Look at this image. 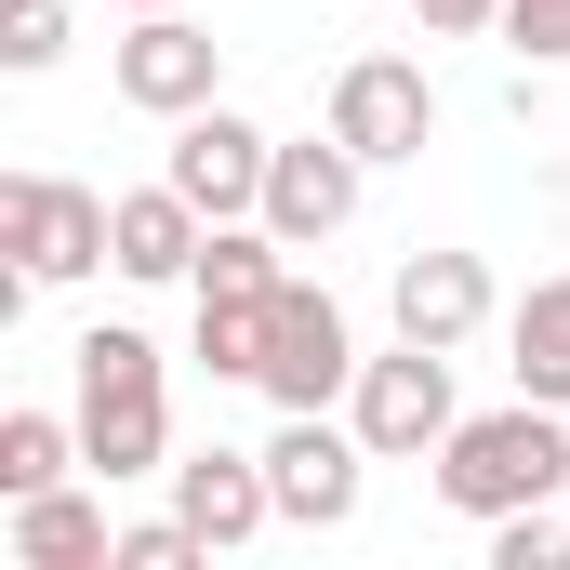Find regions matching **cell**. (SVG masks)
I'll list each match as a JSON object with an SVG mask.
<instances>
[{
    "instance_id": "cell-1",
    "label": "cell",
    "mask_w": 570,
    "mask_h": 570,
    "mask_svg": "<svg viewBox=\"0 0 570 570\" xmlns=\"http://www.w3.org/2000/svg\"><path fill=\"white\" fill-rule=\"evenodd\" d=\"M570 491V412L558 399H504V412H464L438 438V504L451 518H518V504H558Z\"/></svg>"
},
{
    "instance_id": "cell-2",
    "label": "cell",
    "mask_w": 570,
    "mask_h": 570,
    "mask_svg": "<svg viewBox=\"0 0 570 570\" xmlns=\"http://www.w3.org/2000/svg\"><path fill=\"white\" fill-rule=\"evenodd\" d=\"M80 464L120 491V478H173V385H159V345L134 318H94L80 345Z\"/></svg>"
},
{
    "instance_id": "cell-3",
    "label": "cell",
    "mask_w": 570,
    "mask_h": 570,
    "mask_svg": "<svg viewBox=\"0 0 570 570\" xmlns=\"http://www.w3.org/2000/svg\"><path fill=\"white\" fill-rule=\"evenodd\" d=\"M345 425L372 438V464H438V438L464 425V399H451V345H385V358H358V385H345Z\"/></svg>"
},
{
    "instance_id": "cell-4",
    "label": "cell",
    "mask_w": 570,
    "mask_h": 570,
    "mask_svg": "<svg viewBox=\"0 0 570 570\" xmlns=\"http://www.w3.org/2000/svg\"><path fill=\"white\" fill-rule=\"evenodd\" d=\"M266 478H279V531H345V518H358V491H372V438L332 425V412H279Z\"/></svg>"
},
{
    "instance_id": "cell-5",
    "label": "cell",
    "mask_w": 570,
    "mask_h": 570,
    "mask_svg": "<svg viewBox=\"0 0 570 570\" xmlns=\"http://www.w3.org/2000/svg\"><path fill=\"white\" fill-rule=\"evenodd\" d=\"M0 253H13V279H94L107 266V199L67 186V173H13L0 186Z\"/></svg>"
},
{
    "instance_id": "cell-6",
    "label": "cell",
    "mask_w": 570,
    "mask_h": 570,
    "mask_svg": "<svg viewBox=\"0 0 570 570\" xmlns=\"http://www.w3.org/2000/svg\"><path fill=\"white\" fill-rule=\"evenodd\" d=\"M266 159H279V134H266V120H239V107L213 94V107H186V120H173V159H159V173H173L213 226H239V213H266Z\"/></svg>"
},
{
    "instance_id": "cell-7",
    "label": "cell",
    "mask_w": 570,
    "mask_h": 570,
    "mask_svg": "<svg viewBox=\"0 0 570 570\" xmlns=\"http://www.w3.org/2000/svg\"><path fill=\"white\" fill-rule=\"evenodd\" d=\"M358 385V332L318 279H279V332H266V412H332Z\"/></svg>"
},
{
    "instance_id": "cell-8",
    "label": "cell",
    "mask_w": 570,
    "mask_h": 570,
    "mask_svg": "<svg viewBox=\"0 0 570 570\" xmlns=\"http://www.w3.org/2000/svg\"><path fill=\"white\" fill-rule=\"evenodd\" d=\"M332 134L358 146L372 173H385V159H425V134H438L425 67H412V53H345V67H332Z\"/></svg>"
},
{
    "instance_id": "cell-9",
    "label": "cell",
    "mask_w": 570,
    "mask_h": 570,
    "mask_svg": "<svg viewBox=\"0 0 570 570\" xmlns=\"http://www.w3.org/2000/svg\"><path fill=\"white\" fill-rule=\"evenodd\" d=\"M173 518L213 544V558H239V544H266L279 531V478H266V451H173Z\"/></svg>"
},
{
    "instance_id": "cell-10",
    "label": "cell",
    "mask_w": 570,
    "mask_h": 570,
    "mask_svg": "<svg viewBox=\"0 0 570 570\" xmlns=\"http://www.w3.org/2000/svg\"><path fill=\"white\" fill-rule=\"evenodd\" d=\"M213 94H226V40L186 27V0H173V13H134V40H120V107L186 120V107H213Z\"/></svg>"
},
{
    "instance_id": "cell-11",
    "label": "cell",
    "mask_w": 570,
    "mask_h": 570,
    "mask_svg": "<svg viewBox=\"0 0 570 570\" xmlns=\"http://www.w3.org/2000/svg\"><path fill=\"white\" fill-rule=\"evenodd\" d=\"M358 173H372V159H358L345 134H305V146H279V159H266V226H279L292 253L345 239V226H358Z\"/></svg>"
},
{
    "instance_id": "cell-12",
    "label": "cell",
    "mask_w": 570,
    "mask_h": 570,
    "mask_svg": "<svg viewBox=\"0 0 570 570\" xmlns=\"http://www.w3.org/2000/svg\"><path fill=\"white\" fill-rule=\"evenodd\" d=\"M199 239H213V213H199L173 173L107 199V266H120V279H146V292H159V279H199Z\"/></svg>"
},
{
    "instance_id": "cell-13",
    "label": "cell",
    "mask_w": 570,
    "mask_h": 570,
    "mask_svg": "<svg viewBox=\"0 0 570 570\" xmlns=\"http://www.w3.org/2000/svg\"><path fill=\"white\" fill-rule=\"evenodd\" d=\"M385 305H399L412 345H478V332H491V266H478V253H399Z\"/></svg>"
},
{
    "instance_id": "cell-14",
    "label": "cell",
    "mask_w": 570,
    "mask_h": 570,
    "mask_svg": "<svg viewBox=\"0 0 570 570\" xmlns=\"http://www.w3.org/2000/svg\"><path fill=\"white\" fill-rule=\"evenodd\" d=\"M107 558H120V531H107V504L80 478H53V491L13 504V570H107Z\"/></svg>"
},
{
    "instance_id": "cell-15",
    "label": "cell",
    "mask_w": 570,
    "mask_h": 570,
    "mask_svg": "<svg viewBox=\"0 0 570 570\" xmlns=\"http://www.w3.org/2000/svg\"><path fill=\"white\" fill-rule=\"evenodd\" d=\"M266 332H279V292H199V372L213 385H266Z\"/></svg>"
},
{
    "instance_id": "cell-16",
    "label": "cell",
    "mask_w": 570,
    "mask_h": 570,
    "mask_svg": "<svg viewBox=\"0 0 570 570\" xmlns=\"http://www.w3.org/2000/svg\"><path fill=\"white\" fill-rule=\"evenodd\" d=\"M504 345H518V358H504V372H518V399H558V412H570V279L531 292V305L504 318Z\"/></svg>"
},
{
    "instance_id": "cell-17",
    "label": "cell",
    "mask_w": 570,
    "mask_h": 570,
    "mask_svg": "<svg viewBox=\"0 0 570 570\" xmlns=\"http://www.w3.org/2000/svg\"><path fill=\"white\" fill-rule=\"evenodd\" d=\"M67 464H80V412H0V504L53 491Z\"/></svg>"
},
{
    "instance_id": "cell-18",
    "label": "cell",
    "mask_w": 570,
    "mask_h": 570,
    "mask_svg": "<svg viewBox=\"0 0 570 570\" xmlns=\"http://www.w3.org/2000/svg\"><path fill=\"white\" fill-rule=\"evenodd\" d=\"M491 570H570V491H558V504L491 518Z\"/></svg>"
},
{
    "instance_id": "cell-19",
    "label": "cell",
    "mask_w": 570,
    "mask_h": 570,
    "mask_svg": "<svg viewBox=\"0 0 570 570\" xmlns=\"http://www.w3.org/2000/svg\"><path fill=\"white\" fill-rule=\"evenodd\" d=\"M53 53H67V0H13V13H0V67H13V80H40Z\"/></svg>"
},
{
    "instance_id": "cell-20",
    "label": "cell",
    "mask_w": 570,
    "mask_h": 570,
    "mask_svg": "<svg viewBox=\"0 0 570 570\" xmlns=\"http://www.w3.org/2000/svg\"><path fill=\"white\" fill-rule=\"evenodd\" d=\"M504 53H531V67H570V0H504Z\"/></svg>"
},
{
    "instance_id": "cell-21",
    "label": "cell",
    "mask_w": 570,
    "mask_h": 570,
    "mask_svg": "<svg viewBox=\"0 0 570 570\" xmlns=\"http://www.w3.org/2000/svg\"><path fill=\"white\" fill-rule=\"evenodd\" d=\"M425 40H504V0H412Z\"/></svg>"
},
{
    "instance_id": "cell-22",
    "label": "cell",
    "mask_w": 570,
    "mask_h": 570,
    "mask_svg": "<svg viewBox=\"0 0 570 570\" xmlns=\"http://www.w3.org/2000/svg\"><path fill=\"white\" fill-rule=\"evenodd\" d=\"M120 13H173V0H120Z\"/></svg>"
}]
</instances>
